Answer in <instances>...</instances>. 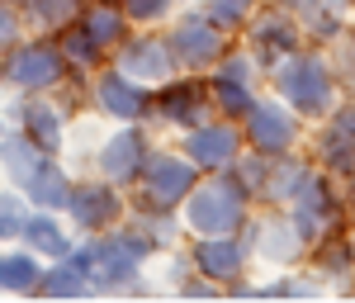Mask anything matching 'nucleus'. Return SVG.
I'll use <instances>...</instances> for the list:
<instances>
[{
	"label": "nucleus",
	"instance_id": "f257e3e1",
	"mask_svg": "<svg viewBox=\"0 0 355 303\" xmlns=\"http://www.w3.org/2000/svg\"><path fill=\"white\" fill-rule=\"evenodd\" d=\"M194 227L204 232H227L237 223V190L227 185H204V194H194Z\"/></svg>",
	"mask_w": 355,
	"mask_h": 303
},
{
	"label": "nucleus",
	"instance_id": "f03ea898",
	"mask_svg": "<svg viewBox=\"0 0 355 303\" xmlns=\"http://www.w3.org/2000/svg\"><path fill=\"white\" fill-rule=\"evenodd\" d=\"M279 90H284L294 105H318V100L327 95V76H322L318 62H294V67L279 76Z\"/></svg>",
	"mask_w": 355,
	"mask_h": 303
},
{
	"label": "nucleus",
	"instance_id": "7ed1b4c3",
	"mask_svg": "<svg viewBox=\"0 0 355 303\" xmlns=\"http://www.w3.org/2000/svg\"><path fill=\"white\" fill-rule=\"evenodd\" d=\"M57 76V53L53 48H19L10 57V81L19 85H43Z\"/></svg>",
	"mask_w": 355,
	"mask_h": 303
},
{
	"label": "nucleus",
	"instance_id": "20e7f679",
	"mask_svg": "<svg viewBox=\"0 0 355 303\" xmlns=\"http://www.w3.org/2000/svg\"><path fill=\"white\" fill-rule=\"evenodd\" d=\"M251 138H256V147H266V152H279L284 142L294 138V128H289V119L279 110H251Z\"/></svg>",
	"mask_w": 355,
	"mask_h": 303
},
{
	"label": "nucleus",
	"instance_id": "39448f33",
	"mask_svg": "<svg viewBox=\"0 0 355 303\" xmlns=\"http://www.w3.org/2000/svg\"><path fill=\"white\" fill-rule=\"evenodd\" d=\"M185 185H190L185 162H157V166H152V199H157V204L180 199V194H185Z\"/></svg>",
	"mask_w": 355,
	"mask_h": 303
},
{
	"label": "nucleus",
	"instance_id": "423d86ee",
	"mask_svg": "<svg viewBox=\"0 0 355 303\" xmlns=\"http://www.w3.org/2000/svg\"><path fill=\"white\" fill-rule=\"evenodd\" d=\"M157 53H166L162 43H133L123 53V71H133V76H166L171 71V57L157 62Z\"/></svg>",
	"mask_w": 355,
	"mask_h": 303
},
{
	"label": "nucleus",
	"instance_id": "0eeeda50",
	"mask_svg": "<svg viewBox=\"0 0 355 303\" xmlns=\"http://www.w3.org/2000/svg\"><path fill=\"white\" fill-rule=\"evenodd\" d=\"M110 147H114V152H105V166H110L114 180H123V175L142 162V138H137V133H123V138H114Z\"/></svg>",
	"mask_w": 355,
	"mask_h": 303
},
{
	"label": "nucleus",
	"instance_id": "6e6552de",
	"mask_svg": "<svg viewBox=\"0 0 355 303\" xmlns=\"http://www.w3.org/2000/svg\"><path fill=\"white\" fill-rule=\"evenodd\" d=\"M24 185H28V194H33V199H43V204H62V199H67V190H62L67 180H62L48 162L33 166V171L24 175Z\"/></svg>",
	"mask_w": 355,
	"mask_h": 303
},
{
	"label": "nucleus",
	"instance_id": "1a4fd4ad",
	"mask_svg": "<svg viewBox=\"0 0 355 303\" xmlns=\"http://www.w3.org/2000/svg\"><path fill=\"white\" fill-rule=\"evenodd\" d=\"M194 157L209 166H218L232 157V133L227 128H209V133H194Z\"/></svg>",
	"mask_w": 355,
	"mask_h": 303
},
{
	"label": "nucleus",
	"instance_id": "9d476101",
	"mask_svg": "<svg viewBox=\"0 0 355 303\" xmlns=\"http://www.w3.org/2000/svg\"><path fill=\"white\" fill-rule=\"evenodd\" d=\"M100 95H105L110 114H137V110H142V95H137V90L123 81V76H110V81L100 85Z\"/></svg>",
	"mask_w": 355,
	"mask_h": 303
},
{
	"label": "nucleus",
	"instance_id": "9b49d317",
	"mask_svg": "<svg viewBox=\"0 0 355 303\" xmlns=\"http://www.w3.org/2000/svg\"><path fill=\"white\" fill-rule=\"evenodd\" d=\"M38 279V266L28 256H0V284L5 289H33Z\"/></svg>",
	"mask_w": 355,
	"mask_h": 303
},
{
	"label": "nucleus",
	"instance_id": "f8f14e48",
	"mask_svg": "<svg viewBox=\"0 0 355 303\" xmlns=\"http://www.w3.org/2000/svg\"><path fill=\"white\" fill-rule=\"evenodd\" d=\"M76 214H81V218H110L114 214V194L105 190V185H90V190L76 194Z\"/></svg>",
	"mask_w": 355,
	"mask_h": 303
},
{
	"label": "nucleus",
	"instance_id": "ddd939ff",
	"mask_svg": "<svg viewBox=\"0 0 355 303\" xmlns=\"http://www.w3.org/2000/svg\"><path fill=\"white\" fill-rule=\"evenodd\" d=\"M199 266L214 275H227L237 266V247H199Z\"/></svg>",
	"mask_w": 355,
	"mask_h": 303
},
{
	"label": "nucleus",
	"instance_id": "4468645a",
	"mask_svg": "<svg viewBox=\"0 0 355 303\" xmlns=\"http://www.w3.org/2000/svg\"><path fill=\"white\" fill-rule=\"evenodd\" d=\"M28 128H33L38 147H53V142H57V119H48L43 105H28Z\"/></svg>",
	"mask_w": 355,
	"mask_h": 303
},
{
	"label": "nucleus",
	"instance_id": "2eb2a0df",
	"mask_svg": "<svg viewBox=\"0 0 355 303\" xmlns=\"http://www.w3.org/2000/svg\"><path fill=\"white\" fill-rule=\"evenodd\" d=\"M24 232H28V237H33L43 251H62V232H57V227H48V218H28Z\"/></svg>",
	"mask_w": 355,
	"mask_h": 303
},
{
	"label": "nucleus",
	"instance_id": "dca6fc26",
	"mask_svg": "<svg viewBox=\"0 0 355 303\" xmlns=\"http://www.w3.org/2000/svg\"><path fill=\"white\" fill-rule=\"evenodd\" d=\"M24 214H19V199L15 194H0V232H19L24 227Z\"/></svg>",
	"mask_w": 355,
	"mask_h": 303
},
{
	"label": "nucleus",
	"instance_id": "f3484780",
	"mask_svg": "<svg viewBox=\"0 0 355 303\" xmlns=\"http://www.w3.org/2000/svg\"><path fill=\"white\" fill-rule=\"evenodd\" d=\"M81 289V270H57L48 275V294H76Z\"/></svg>",
	"mask_w": 355,
	"mask_h": 303
},
{
	"label": "nucleus",
	"instance_id": "a211bd4d",
	"mask_svg": "<svg viewBox=\"0 0 355 303\" xmlns=\"http://www.w3.org/2000/svg\"><path fill=\"white\" fill-rule=\"evenodd\" d=\"M162 10H166V0H128V15H137V19H152Z\"/></svg>",
	"mask_w": 355,
	"mask_h": 303
},
{
	"label": "nucleus",
	"instance_id": "6ab92c4d",
	"mask_svg": "<svg viewBox=\"0 0 355 303\" xmlns=\"http://www.w3.org/2000/svg\"><path fill=\"white\" fill-rule=\"evenodd\" d=\"M38 15L43 19H67V0H38Z\"/></svg>",
	"mask_w": 355,
	"mask_h": 303
},
{
	"label": "nucleus",
	"instance_id": "aec40b11",
	"mask_svg": "<svg viewBox=\"0 0 355 303\" xmlns=\"http://www.w3.org/2000/svg\"><path fill=\"white\" fill-rule=\"evenodd\" d=\"M5 38H15V15L0 5V43H5Z\"/></svg>",
	"mask_w": 355,
	"mask_h": 303
}]
</instances>
